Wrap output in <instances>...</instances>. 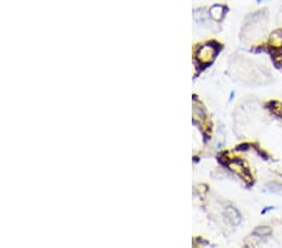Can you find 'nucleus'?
Segmentation results:
<instances>
[{"label": "nucleus", "instance_id": "nucleus-5", "mask_svg": "<svg viewBox=\"0 0 282 248\" xmlns=\"http://www.w3.org/2000/svg\"><path fill=\"white\" fill-rule=\"evenodd\" d=\"M193 15H195V20L197 24L199 25H208V14H207V10L204 8H199V9H196L193 12Z\"/></svg>", "mask_w": 282, "mask_h": 248}, {"label": "nucleus", "instance_id": "nucleus-12", "mask_svg": "<svg viewBox=\"0 0 282 248\" xmlns=\"http://www.w3.org/2000/svg\"><path fill=\"white\" fill-rule=\"evenodd\" d=\"M280 114L282 116V107H281V112H280Z\"/></svg>", "mask_w": 282, "mask_h": 248}, {"label": "nucleus", "instance_id": "nucleus-9", "mask_svg": "<svg viewBox=\"0 0 282 248\" xmlns=\"http://www.w3.org/2000/svg\"><path fill=\"white\" fill-rule=\"evenodd\" d=\"M266 191L273 194H282V185L278 182H268L266 185Z\"/></svg>", "mask_w": 282, "mask_h": 248}, {"label": "nucleus", "instance_id": "nucleus-1", "mask_svg": "<svg viewBox=\"0 0 282 248\" xmlns=\"http://www.w3.org/2000/svg\"><path fill=\"white\" fill-rule=\"evenodd\" d=\"M218 52H220V47H217L214 43H207V44L201 45L196 52V62L198 63V65L204 68V66L214 63Z\"/></svg>", "mask_w": 282, "mask_h": 248}, {"label": "nucleus", "instance_id": "nucleus-2", "mask_svg": "<svg viewBox=\"0 0 282 248\" xmlns=\"http://www.w3.org/2000/svg\"><path fill=\"white\" fill-rule=\"evenodd\" d=\"M227 168L231 170V172H233L235 174L239 175L242 180L250 182V177H251V175H250V172L247 170V168L244 167V164L242 163L241 161H238V159H235V161L228 162Z\"/></svg>", "mask_w": 282, "mask_h": 248}, {"label": "nucleus", "instance_id": "nucleus-10", "mask_svg": "<svg viewBox=\"0 0 282 248\" xmlns=\"http://www.w3.org/2000/svg\"><path fill=\"white\" fill-rule=\"evenodd\" d=\"M271 209H273V207H267V208H266V209L262 210V215H265V213H267L268 210H271Z\"/></svg>", "mask_w": 282, "mask_h": 248}, {"label": "nucleus", "instance_id": "nucleus-8", "mask_svg": "<svg viewBox=\"0 0 282 248\" xmlns=\"http://www.w3.org/2000/svg\"><path fill=\"white\" fill-rule=\"evenodd\" d=\"M271 233H272V229L267 227V226H260V227L254 229V236L260 237V238L261 237L271 236Z\"/></svg>", "mask_w": 282, "mask_h": 248}, {"label": "nucleus", "instance_id": "nucleus-7", "mask_svg": "<svg viewBox=\"0 0 282 248\" xmlns=\"http://www.w3.org/2000/svg\"><path fill=\"white\" fill-rule=\"evenodd\" d=\"M268 44L270 47L276 48H282V30H275L272 34L270 36V41H268Z\"/></svg>", "mask_w": 282, "mask_h": 248}, {"label": "nucleus", "instance_id": "nucleus-11", "mask_svg": "<svg viewBox=\"0 0 282 248\" xmlns=\"http://www.w3.org/2000/svg\"><path fill=\"white\" fill-rule=\"evenodd\" d=\"M261 2H262V0H257V3H259V4H260V3H261Z\"/></svg>", "mask_w": 282, "mask_h": 248}, {"label": "nucleus", "instance_id": "nucleus-3", "mask_svg": "<svg viewBox=\"0 0 282 248\" xmlns=\"http://www.w3.org/2000/svg\"><path fill=\"white\" fill-rule=\"evenodd\" d=\"M223 216H225L226 221L232 226H238L242 221L241 213L233 206H226L223 208Z\"/></svg>", "mask_w": 282, "mask_h": 248}, {"label": "nucleus", "instance_id": "nucleus-4", "mask_svg": "<svg viewBox=\"0 0 282 248\" xmlns=\"http://www.w3.org/2000/svg\"><path fill=\"white\" fill-rule=\"evenodd\" d=\"M226 12H227V9H226V7H223V5H214V7L209 9V18H211L212 20L220 21L225 18Z\"/></svg>", "mask_w": 282, "mask_h": 248}, {"label": "nucleus", "instance_id": "nucleus-6", "mask_svg": "<svg viewBox=\"0 0 282 248\" xmlns=\"http://www.w3.org/2000/svg\"><path fill=\"white\" fill-rule=\"evenodd\" d=\"M193 121H195L196 124H201V125H206V114H204V111L198 105H193Z\"/></svg>", "mask_w": 282, "mask_h": 248}]
</instances>
